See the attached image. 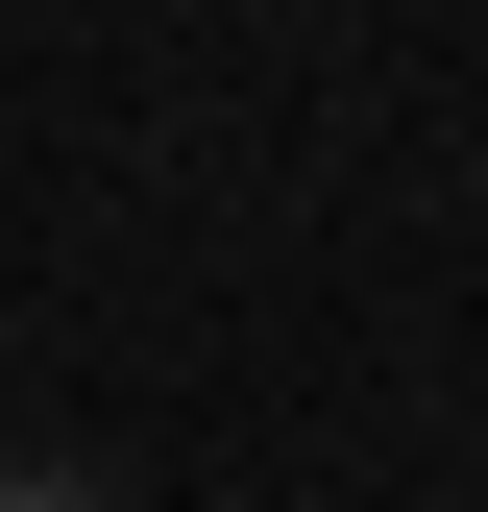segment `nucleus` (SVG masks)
I'll use <instances>...</instances> for the list:
<instances>
[{
  "mask_svg": "<svg viewBox=\"0 0 488 512\" xmlns=\"http://www.w3.org/2000/svg\"><path fill=\"white\" fill-rule=\"evenodd\" d=\"M0 512H98V488H74V464H0Z\"/></svg>",
  "mask_w": 488,
  "mask_h": 512,
  "instance_id": "obj_1",
  "label": "nucleus"
}]
</instances>
